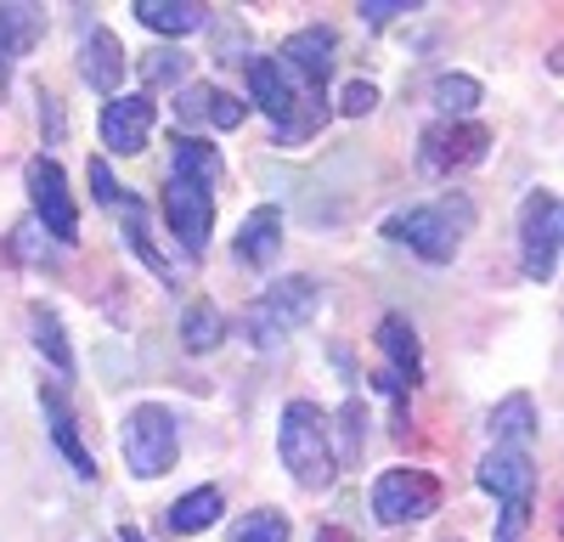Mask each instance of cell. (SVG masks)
Wrapping results in <instances>:
<instances>
[{
    "label": "cell",
    "instance_id": "cell-19",
    "mask_svg": "<svg viewBox=\"0 0 564 542\" xmlns=\"http://www.w3.org/2000/svg\"><path fill=\"white\" fill-rule=\"evenodd\" d=\"M40 29H45L40 7H0V85H7L12 63L40 40Z\"/></svg>",
    "mask_w": 564,
    "mask_h": 542
},
{
    "label": "cell",
    "instance_id": "cell-35",
    "mask_svg": "<svg viewBox=\"0 0 564 542\" xmlns=\"http://www.w3.org/2000/svg\"><path fill=\"white\" fill-rule=\"evenodd\" d=\"M148 74H153V79H175V74H186V57H181V63H175V57H159Z\"/></svg>",
    "mask_w": 564,
    "mask_h": 542
},
{
    "label": "cell",
    "instance_id": "cell-30",
    "mask_svg": "<svg viewBox=\"0 0 564 542\" xmlns=\"http://www.w3.org/2000/svg\"><path fill=\"white\" fill-rule=\"evenodd\" d=\"M372 108H379V85H372V79H350V85L339 90V113H345V119H361V113H372Z\"/></svg>",
    "mask_w": 564,
    "mask_h": 542
},
{
    "label": "cell",
    "instance_id": "cell-29",
    "mask_svg": "<svg viewBox=\"0 0 564 542\" xmlns=\"http://www.w3.org/2000/svg\"><path fill=\"white\" fill-rule=\"evenodd\" d=\"M209 102H215V85H186L175 97V124H198L209 119Z\"/></svg>",
    "mask_w": 564,
    "mask_h": 542
},
{
    "label": "cell",
    "instance_id": "cell-9",
    "mask_svg": "<svg viewBox=\"0 0 564 542\" xmlns=\"http://www.w3.org/2000/svg\"><path fill=\"white\" fill-rule=\"evenodd\" d=\"M164 220H170V232L186 254H204L209 249V232H215V193L198 187V181H181L170 175V187H164Z\"/></svg>",
    "mask_w": 564,
    "mask_h": 542
},
{
    "label": "cell",
    "instance_id": "cell-21",
    "mask_svg": "<svg viewBox=\"0 0 564 542\" xmlns=\"http://www.w3.org/2000/svg\"><path fill=\"white\" fill-rule=\"evenodd\" d=\"M491 435H497V446H531V435H536V401L525 390H513L508 401H497Z\"/></svg>",
    "mask_w": 564,
    "mask_h": 542
},
{
    "label": "cell",
    "instance_id": "cell-15",
    "mask_svg": "<svg viewBox=\"0 0 564 542\" xmlns=\"http://www.w3.org/2000/svg\"><path fill=\"white\" fill-rule=\"evenodd\" d=\"M276 249H282V209H276V204L249 209L243 226H238V260L254 265V271H265Z\"/></svg>",
    "mask_w": 564,
    "mask_h": 542
},
{
    "label": "cell",
    "instance_id": "cell-32",
    "mask_svg": "<svg viewBox=\"0 0 564 542\" xmlns=\"http://www.w3.org/2000/svg\"><path fill=\"white\" fill-rule=\"evenodd\" d=\"M85 175H90V193H97V204H108V209H119V204H124V198H119V181H113V170H108L102 159H90V170H85Z\"/></svg>",
    "mask_w": 564,
    "mask_h": 542
},
{
    "label": "cell",
    "instance_id": "cell-14",
    "mask_svg": "<svg viewBox=\"0 0 564 542\" xmlns=\"http://www.w3.org/2000/svg\"><path fill=\"white\" fill-rule=\"evenodd\" d=\"M79 74L97 97H113L124 85V45L113 40V29H90L85 45H79Z\"/></svg>",
    "mask_w": 564,
    "mask_h": 542
},
{
    "label": "cell",
    "instance_id": "cell-26",
    "mask_svg": "<svg viewBox=\"0 0 564 542\" xmlns=\"http://www.w3.org/2000/svg\"><path fill=\"white\" fill-rule=\"evenodd\" d=\"M124 243H130L141 260H148V271H153L159 283H175V265L159 254V243H153V232H148V220H141V204H135V209H124Z\"/></svg>",
    "mask_w": 564,
    "mask_h": 542
},
{
    "label": "cell",
    "instance_id": "cell-8",
    "mask_svg": "<svg viewBox=\"0 0 564 542\" xmlns=\"http://www.w3.org/2000/svg\"><path fill=\"white\" fill-rule=\"evenodd\" d=\"M558 238H564V204H553L547 193H531L525 220H520V265H525L531 283H553Z\"/></svg>",
    "mask_w": 564,
    "mask_h": 542
},
{
    "label": "cell",
    "instance_id": "cell-4",
    "mask_svg": "<svg viewBox=\"0 0 564 542\" xmlns=\"http://www.w3.org/2000/svg\"><path fill=\"white\" fill-rule=\"evenodd\" d=\"M124 469L135 480H159L170 464H175V452H181V430H175V413L159 401H141L135 413L124 419Z\"/></svg>",
    "mask_w": 564,
    "mask_h": 542
},
{
    "label": "cell",
    "instance_id": "cell-11",
    "mask_svg": "<svg viewBox=\"0 0 564 542\" xmlns=\"http://www.w3.org/2000/svg\"><path fill=\"white\" fill-rule=\"evenodd\" d=\"M153 119H159V102L153 97H113L108 108H102V142H108V153H119V159H130V153H141L148 148V136H153Z\"/></svg>",
    "mask_w": 564,
    "mask_h": 542
},
{
    "label": "cell",
    "instance_id": "cell-3",
    "mask_svg": "<svg viewBox=\"0 0 564 542\" xmlns=\"http://www.w3.org/2000/svg\"><path fill=\"white\" fill-rule=\"evenodd\" d=\"M316 305H322V289H316L311 278H276V283L243 311V334H249L260 350H271V345L289 339V334H300L311 316H316Z\"/></svg>",
    "mask_w": 564,
    "mask_h": 542
},
{
    "label": "cell",
    "instance_id": "cell-16",
    "mask_svg": "<svg viewBox=\"0 0 564 542\" xmlns=\"http://www.w3.org/2000/svg\"><path fill=\"white\" fill-rule=\"evenodd\" d=\"M130 12H135L141 29H153L164 40H181V34H193V29L209 23V12L198 7V0H135Z\"/></svg>",
    "mask_w": 564,
    "mask_h": 542
},
{
    "label": "cell",
    "instance_id": "cell-6",
    "mask_svg": "<svg viewBox=\"0 0 564 542\" xmlns=\"http://www.w3.org/2000/svg\"><path fill=\"white\" fill-rule=\"evenodd\" d=\"M491 153V130L475 124V119H435L430 130L417 136V164L430 175H452V170H468Z\"/></svg>",
    "mask_w": 564,
    "mask_h": 542
},
{
    "label": "cell",
    "instance_id": "cell-28",
    "mask_svg": "<svg viewBox=\"0 0 564 542\" xmlns=\"http://www.w3.org/2000/svg\"><path fill=\"white\" fill-rule=\"evenodd\" d=\"M231 542H289V520L271 514V509H260V514H249V520L238 525V536H231Z\"/></svg>",
    "mask_w": 564,
    "mask_h": 542
},
{
    "label": "cell",
    "instance_id": "cell-38",
    "mask_svg": "<svg viewBox=\"0 0 564 542\" xmlns=\"http://www.w3.org/2000/svg\"><path fill=\"white\" fill-rule=\"evenodd\" d=\"M558 531H564V509H558Z\"/></svg>",
    "mask_w": 564,
    "mask_h": 542
},
{
    "label": "cell",
    "instance_id": "cell-24",
    "mask_svg": "<svg viewBox=\"0 0 564 542\" xmlns=\"http://www.w3.org/2000/svg\"><path fill=\"white\" fill-rule=\"evenodd\" d=\"M220 339H226V316L209 300H193V305L181 311V345L193 350V356H209Z\"/></svg>",
    "mask_w": 564,
    "mask_h": 542
},
{
    "label": "cell",
    "instance_id": "cell-36",
    "mask_svg": "<svg viewBox=\"0 0 564 542\" xmlns=\"http://www.w3.org/2000/svg\"><path fill=\"white\" fill-rule=\"evenodd\" d=\"M316 542H356V536H350L345 525H322V531H316Z\"/></svg>",
    "mask_w": 564,
    "mask_h": 542
},
{
    "label": "cell",
    "instance_id": "cell-27",
    "mask_svg": "<svg viewBox=\"0 0 564 542\" xmlns=\"http://www.w3.org/2000/svg\"><path fill=\"white\" fill-rule=\"evenodd\" d=\"M361 441H367V419H361V406L350 401V406H339V446H334V458L339 464H356Z\"/></svg>",
    "mask_w": 564,
    "mask_h": 542
},
{
    "label": "cell",
    "instance_id": "cell-13",
    "mask_svg": "<svg viewBox=\"0 0 564 542\" xmlns=\"http://www.w3.org/2000/svg\"><path fill=\"white\" fill-rule=\"evenodd\" d=\"M249 97H254V108H260L271 124H289V113H294L300 97H305V85H294V74L282 68L276 57H254V63H249Z\"/></svg>",
    "mask_w": 564,
    "mask_h": 542
},
{
    "label": "cell",
    "instance_id": "cell-33",
    "mask_svg": "<svg viewBox=\"0 0 564 542\" xmlns=\"http://www.w3.org/2000/svg\"><path fill=\"white\" fill-rule=\"evenodd\" d=\"M243 102L238 97H226V90H215V102H209V124H220V130H238L243 124Z\"/></svg>",
    "mask_w": 564,
    "mask_h": 542
},
{
    "label": "cell",
    "instance_id": "cell-12",
    "mask_svg": "<svg viewBox=\"0 0 564 542\" xmlns=\"http://www.w3.org/2000/svg\"><path fill=\"white\" fill-rule=\"evenodd\" d=\"M334 57H339V34L327 29V23H316V29H300V34H289L282 40V68L289 74H300L305 79V90H322V79L334 74Z\"/></svg>",
    "mask_w": 564,
    "mask_h": 542
},
{
    "label": "cell",
    "instance_id": "cell-37",
    "mask_svg": "<svg viewBox=\"0 0 564 542\" xmlns=\"http://www.w3.org/2000/svg\"><path fill=\"white\" fill-rule=\"evenodd\" d=\"M119 542H148V536H141L135 525H124V531H119Z\"/></svg>",
    "mask_w": 564,
    "mask_h": 542
},
{
    "label": "cell",
    "instance_id": "cell-10",
    "mask_svg": "<svg viewBox=\"0 0 564 542\" xmlns=\"http://www.w3.org/2000/svg\"><path fill=\"white\" fill-rule=\"evenodd\" d=\"M480 486L497 491L502 509H531L536 497V464L525 458V446H491L480 458Z\"/></svg>",
    "mask_w": 564,
    "mask_h": 542
},
{
    "label": "cell",
    "instance_id": "cell-25",
    "mask_svg": "<svg viewBox=\"0 0 564 542\" xmlns=\"http://www.w3.org/2000/svg\"><path fill=\"white\" fill-rule=\"evenodd\" d=\"M480 97H486V90H480V79H475V74H441V79H435V102H441V113H446V119L475 113V108H480Z\"/></svg>",
    "mask_w": 564,
    "mask_h": 542
},
{
    "label": "cell",
    "instance_id": "cell-5",
    "mask_svg": "<svg viewBox=\"0 0 564 542\" xmlns=\"http://www.w3.org/2000/svg\"><path fill=\"white\" fill-rule=\"evenodd\" d=\"M446 503V486L430 469H384L372 480V514L379 525H417Z\"/></svg>",
    "mask_w": 564,
    "mask_h": 542
},
{
    "label": "cell",
    "instance_id": "cell-23",
    "mask_svg": "<svg viewBox=\"0 0 564 542\" xmlns=\"http://www.w3.org/2000/svg\"><path fill=\"white\" fill-rule=\"evenodd\" d=\"M175 175L181 181H198V187H220V175H226V164H220V153L209 148V142H198V136H175Z\"/></svg>",
    "mask_w": 564,
    "mask_h": 542
},
{
    "label": "cell",
    "instance_id": "cell-22",
    "mask_svg": "<svg viewBox=\"0 0 564 542\" xmlns=\"http://www.w3.org/2000/svg\"><path fill=\"white\" fill-rule=\"evenodd\" d=\"M220 514H226V497H220V486H193V491H186L181 503L170 509V525H175L181 536H198V531H209Z\"/></svg>",
    "mask_w": 564,
    "mask_h": 542
},
{
    "label": "cell",
    "instance_id": "cell-31",
    "mask_svg": "<svg viewBox=\"0 0 564 542\" xmlns=\"http://www.w3.org/2000/svg\"><path fill=\"white\" fill-rule=\"evenodd\" d=\"M406 12H412V0H361V23L367 29H384V23H395Z\"/></svg>",
    "mask_w": 564,
    "mask_h": 542
},
{
    "label": "cell",
    "instance_id": "cell-20",
    "mask_svg": "<svg viewBox=\"0 0 564 542\" xmlns=\"http://www.w3.org/2000/svg\"><path fill=\"white\" fill-rule=\"evenodd\" d=\"M379 350L390 356V368L406 379V384H417V373H423V345H417V334H412V323L401 311H390L384 323H379Z\"/></svg>",
    "mask_w": 564,
    "mask_h": 542
},
{
    "label": "cell",
    "instance_id": "cell-18",
    "mask_svg": "<svg viewBox=\"0 0 564 542\" xmlns=\"http://www.w3.org/2000/svg\"><path fill=\"white\" fill-rule=\"evenodd\" d=\"M40 401H45V424H52V441H57V452L68 458V469L85 475V480H97V458L85 452V441H79V430H74V413L63 406V395H57V390H40Z\"/></svg>",
    "mask_w": 564,
    "mask_h": 542
},
{
    "label": "cell",
    "instance_id": "cell-1",
    "mask_svg": "<svg viewBox=\"0 0 564 542\" xmlns=\"http://www.w3.org/2000/svg\"><path fill=\"white\" fill-rule=\"evenodd\" d=\"M468 226H475V204H468L463 193H452V198H435V204H417V209L390 215L384 232H390L395 243H406L412 254L446 265V260H457Z\"/></svg>",
    "mask_w": 564,
    "mask_h": 542
},
{
    "label": "cell",
    "instance_id": "cell-34",
    "mask_svg": "<svg viewBox=\"0 0 564 542\" xmlns=\"http://www.w3.org/2000/svg\"><path fill=\"white\" fill-rule=\"evenodd\" d=\"M531 520V509H502V520H497V542H520V525Z\"/></svg>",
    "mask_w": 564,
    "mask_h": 542
},
{
    "label": "cell",
    "instance_id": "cell-2",
    "mask_svg": "<svg viewBox=\"0 0 564 542\" xmlns=\"http://www.w3.org/2000/svg\"><path fill=\"white\" fill-rule=\"evenodd\" d=\"M276 452L289 475L305 486V491H327L339 475V458H334V435H327L322 413L311 401H289L282 406V430H276Z\"/></svg>",
    "mask_w": 564,
    "mask_h": 542
},
{
    "label": "cell",
    "instance_id": "cell-39",
    "mask_svg": "<svg viewBox=\"0 0 564 542\" xmlns=\"http://www.w3.org/2000/svg\"><path fill=\"white\" fill-rule=\"evenodd\" d=\"M553 68H564V57H553Z\"/></svg>",
    "mask_w": 564,
    "mask_h": 542
},
{
    "label": "cell",
    "instance_id": "cell-7",
    "mask_svg": "<svg viewBox=\"0 0 564 542\" xmlns=\"http://www.w3.org/2000/svg\"><path fill=\"white\" fill-rule=\"evenodd\" d=\"M29 204H34V226L52 232L57 243H74L79 238V204L68 193V175L57 159H34L29 164Z\"/></svg>",
    "mask_w": 564,
    "mask_h": 542
},
{
    "label": "cell",
    "instance_id": "cell-17",
    "mask_svg": "<svg viewBox=\"0 0 564 542\" xmlns=\"http://www.w3.org/2000/svg\"><path fill=\"white\" fill-rule=\"evenodd\" d=\"M29 334H34V350L45 356V368L57 379H74V345H68V328L52 305H29Z\"/></svg>",
    "mask_w": 564,
    "mask_h": 542
}]
</instances>
